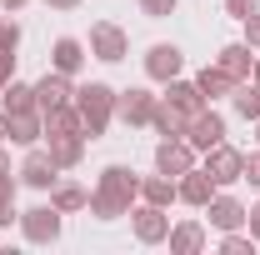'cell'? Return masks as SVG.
<instances>
[{"mask_svg": "<svg viewBox=\"0 0 260 255\" xmlns=\"http://www.w3.org/2000/svg\"><path fill=\"white\" fill-rule=\"evenodd\" d=\"M215 60L230 70V80H250V70H255V50H250L245 40H235V45H225Z\"/></svg>", "mask_w": 260, "mask_h": 255, "instance_id": "cell-18", "label": "cell"}, {"mask_svg": "<svg viewBox=\"0 0 260 255\" xmlns=\"http://www.w3.org/2000/svg\"><path fill=\"white\" fill-rule=\"evenodd\" d=\"M155 100L160 95H150V90H115V115L125 120V125H150V115H155Z\"/></svg>", "mask_w": 260, "mask_h": 255, "instance_id": "cell-7", "label": "cell"}, {"mask_svg": "<svg viewBox=\"0 0 260 255\" xmlns=\"http://www.w3.org/2000/svg\"><path fill=\"white\" fill-rule=\"evenodd\" d=\"M70 100H75V85H70L65 70H50L45 80H35V110H40V115L55 110V105H70Z\"/></svg>", "mask_w": 260, "mask_h": 255, "instance_id": "cell-9", "label": "cell"}, {"mask_svg": "<svg viewBox=\"0 0 260 255\" xmlns=\"http://www.w3.org/2000/svg\"><path fill=\"white\" fill-rule=\"evenodd\" d=\"M50 160H55L60 170H75V165L85 160V135H60V140H50Z\"/></svg>", "mask_w": 260, "mask_h": 255, "instance_id": "cell-23", "label": "cell"}, {"mask_svg": "<svg viewBox=\"0 0 260 255\" xmlns=\"http://www.w3.org/2000/svg\"><path fill=\"white\" fill-rule=\"evenodd\" d=\"M0 5H5V10H20V5H25V0H0Z\"/></svg>", "mask_w": 260, "mask_h": 255, "instance_id": "cell-41", "label": "cell"}, {"mask_svg": "<svg viewBox=\"0 0 260 255\" xmlns=\"http://www.w3.org/2000/svg\"><path fill=\"white\" fill-rule=\"evenodd\" d=\"M40 135H45L40 110H20V115H10V140H15V145H35Z\"/></svg>", "mask_w": 260, "mask_h": 255, "instance_id": "cell-22", "label": "cell"}, {"mask_svg": "<svg viewBox=\"0 0 260 255\" xmlns=\"http://www.w3.org/2000/svg\"><path fill=\"white\" fill-rule=\"evenodd\" d=\"M245 225H250V235H255V240H260V205H255V210H250V215H245Z\"/></svg>", "mask_w": 260, "mask_h": 255, "instance_id": "cell-36", "label": "cell"}, {"mask_svg": "<svg viewBox=\"0 0 260 255\" xmlns=\"http://www.w3.org/2000/svg\"><path fill=\"white\" fill-rule=\"evenodd\" d=\"M0 100H5V105H0L5 115H20V110H35V85H20V80H10V85L0 90Z\"/></svg>", "mask_w": 260, "mask_h": 255, "instance_id": "cell-26", "label": "cell"}, {"mask_svg": "<svg viewBox=\"0 0 260 255\" xmlns=\"http://www.w3.org/2000/svg\"><path fill=\"white\" fill-rule=\"evenodd\" d=\"M130 225H135V240H140V245H160L165 235H170L165 205H150V200H140V205L130 210Z\"/></svg>", "mask_w": 260, "mask_h": 255, "instance_id": "cell-4", "label": "cell"}, {"mask_svg": "<svg viewBox=\"0 0 260 255\" xmlns=\"http://www.w3.org/2000/svg\"><path fill=\"white\" fill-rule=\"evenodd\" d=\"M230 100H235V110H240L245 120H260V85L255 80H240V85L230 90Z\"/></svg>", "mask_w": 260, "mask_h": 255, "instance_id": "cell-27", "label": "cell"}, {"mask_svg": "<svg viewBox=\"0 0 260 255\" xmlns=\"http://www.w3.org/2000/svg\"><path fill=\"white\" fill-rule=\"evenodd\" d=\"M250 80H255V85H260V50H255V70H250Z\"/></svg>", "mask_w": 260, "mask_h": 255, "instance_id": "cell-40", "label": "cell"}, {"mask_svg": "<svg viewBox=\"0 0 260 255\" xmlns=\"http://www.w3.org/2000/svg\"><path fill=\"white\" fill-rule=\"evenodd\" d=\"M0 140H10V115L0 110Z\"/></svg>", "mask_w": 260, "mask_h": 255, "instance_id": "cell-39", "label": "cell"}, {"mask_svg": "<svg viewBox=\"0 0 260 255\" xmlns=\"http://www.w3.org/2000/svg\"><path fill=\"white\" fill-rule=\"evenodd\" d=\"M45 5H50V10H75L80 0H45Z\"/></svg>", "mask_w": 260, "mask_h": 255, "instance_id": "cell-37", "label": "cell"}, {"mask_svg": "<svg viewBox=\"0 0 260 255\" xmlns=\"http://www.w3.org/2000/svg\"><path fill=\"white\" fill-rule=\"evenodd\" d=\"M205 170H210V180H215V185H235V180H245V155H240V150H230L225 140H220V145H210V150H205Z\"/></svg>", "mask_w": 260, "mask_h": 255, "instance_id": "cell-5", "label": "cell"}, {"mask_svg": "<svg viewBox=\"0 0 260 255\" xmlns=\"http://www.w3.org/2000/svg\"><path fill=\"white\" fill-rule=\"evenodd\" d=\"M15 220V195H0V230Z\"/></svg>", "mask_w": 260, "mask_h": 255, "instance_id": "cell-34", "label": "cell"}, {"mask_svg": "<svg viewBox=\"0 0 260 255\" xmlns=\"http://www.w3.org/2000/svg\"><path fill=\"white\" fill-rule=\"evenodd\" d=\"M50 205H55L60 215L85 210V205H90V190H85V185H75V180H55V185H50Z\"/></svg>", "mask_w": 260, "mask_h": 255, "instance_id": "cell-19", "label": "cell"}, {"mask_svg": "<svg viewBox=\"0 0 260 255\" xmlns=\"http://www.w3.org/2000/svg\"><path fill=\"white\" fill-rule=\"evenodd\" d=\"M40 120H45V135H50V140H60V135H85L75 100H70V105H55V110H45Z\"/></svg>", "mask_w": 260, "mask_h": 255, "instance_id": "cell-15", "label": "cell"}, {"mask_svg": "<svg viewBox=\"0 0 260 255\" xmlns=\"http://www.w3.org/2000/svg\"><path fill=\"white\" fill-rule=\"evenodd\" d=\"M185 140H190L195 150H210V145H220V140H225V120H220V115H215V110L205 105V110H200V115L190 120Z\"/></svg>", "mask_w": 260, "mask_h": 255, "instance_id": "cell-12", "label": "cell"}, {"mask_svg": "<svg viewBox=\"0 0 260 255\" xmlns=\"http://www.w3.org/2000/svg\"><path fill=\"white\" fill-rule=\"evenodd\" d=\"M165 240H170V255H200V245H205V225L185 220V225H175Z\"/></svg>", "mask_w": 260, "mask_h": 255, "instance_id": "cell-21", "label": "cell"}, {"mask_svg": "<svg viewBox=\"0 0 260 255\" xmlns=\"http://www.w3.org/2000/svg\"><path fill=\"white\" fill-rule=\"evenodd\" d=\"M180 65H185L180 45H150V50H145V75H150V80H160V85L180 75Z\"/></svg>", "mask_w": 260, "mask_h": 255, "instance_id": "cell-11", "label": "cell"}, {"mask_svg": "<svg viewBox=\"0 0 260 255\" xmlns=\"http://www.w3.org/2000/svg\"><path fill=\"white\" fill-rule=\"evenodd\" d=\"M220 250H225V255H255V235H235V230H225Z\"/></svg>", "mask_w": 260, "mask_h": 255, "instance_id": "cell-28", "label": "cell"}, {"mask_svg": "<svg viewBox=\"0 0 260 255\" xmlns=\"http://www.w3.org/2000/svg\"><path fill=\"white\" fill-rule=\"evenodd\" d=\"M245 180L260 185V150H255V155H245Z\"/></svg>", "mask_w": 260, "mask_h": 255, "instance_id": "cell-35", "label": "cell"}, {"mask_svg": "<svg viewBox=\"0 0 260 255\" xmlns=\"http://www.w3.org/2000/svg\"><path fill=\"white\" fill-rule=\"evenodd\" d=\"M20 235H25L30 245H55V240H60V210H55V205H30V210L20 215Z\"/></svg>", "mask_w": 260, "mask_h": 255, "instance_id": "cell-3", "label": "cell"}, {"mask_svg": "<svg viewBox=\"0 0 260 255\" xmlns=\"http://www.w3.org/2000/svg\"><path fill=\"white\" fill-rule=\"evenodd\" d=\"M10 70H15V50H0V90H5V85L15 80Z\"/></svg>", "mask_w": 260, "mask_h": 255, "instance_id": "cell-32", "label": "cell"}, {"mask_svg": "<svg viewBox=\"0 0 260 255\" xmlns=\"http://www.w3.org/2000/svg\"><path fill=\"white\" fill-rule=\"evenodd\" d=\"M255 125H260V120H255Z\"/></svg>", "mask_w": 260, "mask_h": 255, "instance_id": "cell-43", "label": "cell"}, {"mask_svg": "<svg viewBox=\"0 0 260 255\" xmlns=\"http://www.w3.org/2000/svg\"><path fill=\"white\" fill-rule=\"evenodd\" d=\"M140 200H150V205H170V200H180V190H175V180H170V175L155 170V175H145V180H140Z\"/></svg>", "mask_w": 260, "mask_h": 255, "instance_id": "cell-25", "label": "cell"}, {"mask_svg": "<svg viewBox=\"0 0 260 255\" xmlns=\"http://www.w3.org/2000/svg\"><path fill=\"white\" fill-rule=\"evenodd\" d=\"M175 190H180L185 205H200V210H205V205L215 200V180H210V170H185V175L175 180Z\"/></svg>", "mask_w": 260, "mask_h": 255, "instance_id": "cell-13", "label": "cell"}, {"mask_svg": "<svg viewBox=\"0 0 260 255\" xmlns=\"http://www.w3.org/2000/svg\"><path fill=\"white\" fill-rule=\"evenodd\" d=\"M225 10L235 15V20H245L250 10H260V0H225Z\"/></svg>", "mask_w": 260, "mask_h": 255, "instance_id": "cell-33", "label": "cell"}, {"mask_svg": "<svg viewBox=\"0 0 260 255\" xmlns=\"http://www.w3.org/2000/svg\"><path fill=\"white\" fill-rule=\"evenodd\" d=\"M190 120L195 115H185V110H180V105H170V100H155V115H150V125L160 130L165 140H175V135H180V140H185V130H190Z\"/></svg>", "mask_w": 260, "mask_h": 255, "instance_id": "cell-14", "label": "cell"}, {"mask_svg": "<svg viewBox=\"0 0 260 255\" xmlns=\"http://www.w3.org/2000/svg\"><path fill=\"white\" fill-rule=\"evenodd\" d=\"M15 45H20V25L0 15V50H15Z\"/></svg>", "mask_w": 260, "mask_h": 255, "instance_id": "cell-29", "label": "cell"}, {"mask_svg": "<svg viewBox=\"0 0 260 255\" xmlns=\"http://www.w3.org/2000/svg\"><path fill=\"white\" fill-rule=\"evenodd\" d=\"M75 110H80L85 140H95V135H105V125L115 120V90H110V85H100V80H90V85H80V90H75Z\"/></svg>", "mask_w": 260, "mask_h": 255, "instance_id": "cell-2", "label": "cell"}, {"mask_svg": "<svg viewBox=\"0 0 260 255\" xmlns=\"http://www.w3.org/2000/svg\"><path fill=\"white\" fill-rule=\"evenodd\" d=\"M140 10H145L150 20H160V15H170V10H175V0H140Z\"/></svg>", "mask_w": 260, "mask_h": 255, "instance_id": "cell-31", "label": "cell"}, {"mask_svg": "<svg viewBox=\"0 0 260 255\" xmlns=\"http://www.w3.org/2000/svg\"><path fill=\"white\" fill-rule=\"evenodd\" d=\"M245 45H250V50H260V10H250V15H245Z\"/></svg>", "mask_w": 260, "mask_h": 255, "instance_id": "cell-30", "label": "cell"}, {"mask_svg": "<svg viewBox=\"0 0 260 255\" xmlns=\"http://www.w3.org/2000/svg\"><path fill=\"white\" fill-rule=\"evenodd\" d=\"M50 60H55V70L75 75V70L85 65V45H80L75 35H60V40H55V55H50Z\"/></svg>", "mask_w": 260, "mask_h": 255, "instance_id": "cell-24", "label": "cell"}, {"mask_svg": "<svg viewBox=\"0 0 260 255\" xmlns=\"http://www.w3.org/2000/svg\"><path fill=\"white\" fill-rule=\"evenodd\" d=\"M155 170L170 175V180H180L185 170H195V145L180 140V135H175V140H160V145H155Z\"/></svg>", "mask_w": 260, "mask_h": 255, "instance_id": "cell-6", "label": "cell"}, {"mask_svg": "<svg viewBox=\"0 0 260 255\" xmlns=\"http://www.w3.org/2000/svg\"><path fill=\"white\" fill-rule=\"evenodd\" d=\"M165 100H170V105H180L185 115H200V110L210 105V100L200 95V85H195V80H180V75H175V80H165Z\"/></svg>", "mask_w": 260, "mask_h": 255, "instance_id": "cell-16", "label": "cell"}, {"mask_svg": "<svg viewBox=\"0 0 260 255\" xmlns=\"http://www.w3.org/2000/svg\"><path fill=\"white\" fill-rule=\"evenodd\" d=\"M0 195H15V175H0Z\"/></svg>", "mask_w": 260, "mask_h": 255, "instance_id": "cell-38", "label": "cell"}, {"mask_svg": "<svg viewBox=\"0 0 260 255\" xmlns=\"http://www.w3.org/2000/svg\"><path fill=\"white\" fill-rule=\"evenodd\" d=\"M205 210H210V225H215V230H240L245 215H250V210H245L240 200H230V195H215Z\"/></svg>", "mask_w": 260, "mask_h": 255, "instance_id": "cell-17", "label": "cell"}, {"mask_svg": "<svg viewBox=\"0 0 260 255\" xmlns=\"http://www.w3.org/2000/svg\"><path fill=\"white\" fill-rule=\"evenodd\" d=\"M135 200H140V175L125 170V165H105L95 190H90V210L100 220H120V215H130Z\"/></svg>", "mask_w": 260, "mask_h": 255, "instance_id": "cell-1", "label": "cell"}, {"mask_svg": "<svg viewBox=\"0 0 260 255\" xmlns=\"http://www.w3.org/2000/svg\"><path fill=\"white\" fill-rule=\"evenodd\" d=\"M15 175H20V185H30V190H50V185L60 180V165L50 160V150H30Z\"/></svg>", "mask_w": 260, "mask_h": 255, "instance_id": "cell-8", "label": "cell"}, {"mask_svg": "<svg viewBox=\"0 0 260 255\" xmlns=\"http://www.w3.org/2000/svg\"><path fill=\"white\" fill-rule=\"evenodd\" d=\"M0 175H10V160H5V150H0Z\"/></svg>", "mask_w": 260, "mask_h": 255, "instance_id": "cell-42", "label": "cell"}, {"mask_svg": "<svg viewBox=\"0 0 260 255\" xmlns=\"http://www.w3.org/2000/svg\"><path fill=\"white\" fill-rule=\"evenodd\" d=\"M195 85H200V95H205V100H215V95H230L240 80H230V70L215 60V65H205V70L195 75Z\"/></svg>", "mask_w": 260, "mask_h": 255, "instance_id": "cell-20", "label": "cell"}, {"mask_svg": "<svg viewBox=\"0 0 260 255\" xmlns=\"http://www.w3.org/2000/svg\"><path fill=\"white\" fill-rule=\"evenodd\" d=\"M90 55L95 60H125V30L110 25V20L90 25Z\"/></svg>", "mask_w": 260, "mask_h": 255, "instance_id": "cell-10", "label": "cell"}]
</instances>
